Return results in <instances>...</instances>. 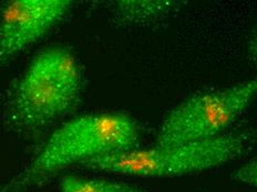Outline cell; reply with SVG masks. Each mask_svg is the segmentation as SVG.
I'll list each match as a JSON object with an SVG mask.
<instances>
[{
  "mask_svg": "<svg viewBox=\"0 0 257 192\" xmlns=\"http://www.w3.org/2000/svg\"><path fill=\"white\" fill-rule=\"evenodd\" d=\"M140 136L136 119L125 113L78 117L53 132L29 164L0 186V192H25L74 164L81 166L90 159L138 148Z\"/></svg>",
  "mask_w": 257,
  "mask_h": 192,
  "instance_id": "cell-1",
  "label": "cell"
},
{
  "mask_svg": "<svg viewBox=\"0 0 257 192\" xmlns=\"http://www.w3.org/2000/svg\"><path fill=\"white\" fill-rule=\"evenodd\" d=\"M82 90V72L74 52L56 45L32 59L10 93L8 114L20 129L34 132L70 111Z\"/></svg>",
  "mask_w": 257,
  "mask_h": 192,
  "instance_id": "cell-2",
  "label": "cell"
},
{
  "mask_svg": "<svg viewBox=\"0 0 257 192\" xmlns=\"http://www.w3.org/2000/svg\"><path fill=\"white\" fill-rule=\"evenodd\" d=\"M249 139L244 131L225 132L207 140L109 153L80 167L140 178L182 177L234 161L247 150Z\"/></svg>",
  "mask_w": 257,
  "mask_h": 192,
  "instance_id": "cell-3",
  "label": "cell"
},
{
  "mask_svg": "<svg viewBox=\"0 0 257 192\" xmlns=\"http://www.w3.org/2000/svg\"><path fill=\"white\" fill-rule=\"evenodd\" d=\"M257 92L255 79L205 92L184 101L165 117L155 146H174L223 135L248 107Z\"/></svg>",
  "mask_w": 257,
  "mask_h": 192,
  "instance_id": "cell-4",
  "label": "cell"
},
{
  "mask_svg": "<svg viewBox=\"0 0 257 192\" xmlns=\"http://www.w3.org/2000/svg\"><path fill=\"white\" fill-rule=\"evenodd\" d=\"M70 0H13L0 12V65L17 57L60 23Z\"/></svg>",
  "mask_w": 257,
  "mask_h": 192,
  "instance_id": "cell-5",
  "label": "cell"
},
{
  "mask_svg": "<svg viewBox=\"0 0 257 192\" xmlns=\"http://www.w3.org/2000/svg\"><path fill=\"white\" fill-rule=\"evenodd\" d=\"M183 4L176 0H117L109 3V10L117 24L146 26L170 17Z\"/></svg>",
  "mask_w": 257,
  "mask_h": 192,
  "instance_id": "cell-6",
  "label": "cell"
},
{
  "mask_svg": "<svg viewBox=\"0 0 257 192\" xmlns=\"http://www.w3.org/2000/svg\"><path fill=\"white\" fill-rule=\"evenodd\" d=\"M61 192H144L137 185L105 179L66 174L60 179Z\"/></svg>",
  "mask_w": 257,
  "mask_h": 192,
  "instance_id": "cell-7",
  "label": "cell"
},
{
  "mask_svg": "<svg viewBox=\"0 0 257 192\" xmlns=\"http://www.w3.org/2000/svg\"><path fill=\"white\" fill-rule=\"evenodd\" d=\"M234 180L248 185H256L257 182V161L253 158L243 163L233 172Z\"/></svg>",
  "mask_w": 257,
  "mask_h": 192,
  "instance_id": "cell-8",
  "label": "cell"
}]
</instances>
